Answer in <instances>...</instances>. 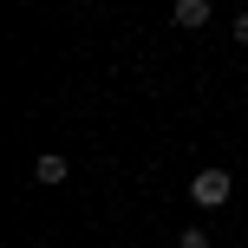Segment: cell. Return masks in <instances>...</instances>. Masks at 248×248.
Masks as SVG:
<instances>
[{"label":"cell","mask_w":248,"mask_h":248,"mask_svg":"<svg viewBox=\"0 0 248 248\" xmlns=\"http://www.w3.org/2000/svg\"><path fill=\"white\" fill-rule=\"evenodd\" d=\"M229 189H235V176H229L222 163H209V170H196V176H189V202H196V209H222V202H229Z\"/></svg>","instance_id":"cell-1"},{"label":"cell","mask_w":248,"mask_h":248,"mask_svg":"<svg viewBox=\"0 0 248 248\" xmlns=\"http://www.w3.org/2000/svg\"><path fill=\"white\" fill-rule=\"evenodd\" d=\"M65 176H72V163H65V150H39V157H33V183H65Z\"/></svg>","instance_id":"cell-3"},{"label":"cell","mask_w":248,"mask_h":248,"mask_svg":"<svg viewBox=\"0 0 248 248\" xmlns=\"http://www.w3.org/2000/svg\"><path fill=\"white\" fill-rule=\"evenodd\" d=\"M176 248H216V242L202 235V229H183V235H176Z\"/></svg>","instance_id":"cell-4"},{"label":"cell","mask_w":248,"mask_h":248,"mask_svg":"<svg viewBox=\"0 0 248 248\" xmlns=\"http://www.w3.org/2000/svg\"><path fill=\"white\" fill-rule=\"evenodd\" d=\"M229 39H242V46H248V13H235V26H229Z\"/></svg>","instance_id":"cell-5"},{"label":"cell","mask_w":248,"mask_h":248,"mask_svg":"<svg viewBox=\"0 0 248 248\" xmlns=\"http://www.w3.org/2000/svg\"><path fill=\"white\" fill-rule=\"evenodd\" d=\"M209 13H216L209 0H170V20L183 26V33H202V26H209Z\"/></svg>","instance_id":"cell-2"}]
</instances>
